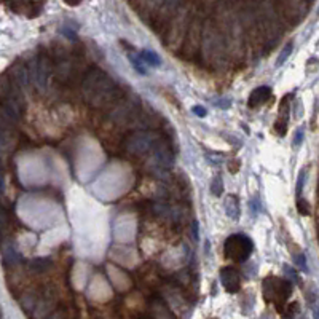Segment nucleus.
I'll return each mask as SVG.
<instances>
[{
  "label": "nucleus",
  "instance_id": "obj_1",
  "mask_svg": "<svg viewBox=\"0 0 319 319\" xmlns=\"http://www.w3.org/2000/svg\"><path fill=\"white\" fill-rule=\"evenodd\" d=\"M254 252V243L252 239L243 235V233H233L225 239L224 244V254L227 259H230L236 264H243L247 262Z\"/></svg>",
  "mask_w": 319,
  "mask_h": 319
},
{
  "label": "nucleus",
  "instance_id": "obj_2",
  "mask_svg": "<svg viewBox=\"0 0 319 319\" xmlns=\"http://www.w3.org/2000/svg\"><path fill=\"white\" fill-rule=\"evenodd\" d=\"M292 294V282L289 279H281L272 276L264 281V295L268 303H273L279 311L284 310V303Z\"/></svg>",
  "mask_w": 319,
  "mask_h": 319
},
{
  "label": "nucleus",
  "instance_id": "obj_3",
  "mask_svg": "<svg viewBox=\"0 0 319 319\" xmlns=\"http://www.w3.org/2000/svg\"><path fill=\"white\" fill-rule=\"evenodd\" d=\"M10 8L18 15L35 18L44 8V0H10Z\"/></svg>",
  "mask_w": 319,
  "mask_h": 319
},
{
  "label": "nucleus",
  "instance_id": "obj_4",
  "mask_svg": "<svg viewBox=\"0 0 319 319\" xmlns=\"http://www.w3.org/2000/svg\"><path fill=\"white\" fill-rule=\"evenodd\" d=\"M290 99H294V93H289L281 99L279 104V115L274 123V131L278 136L284 137L287 134V122H289V113H290Z\"/></svg>",
  "mask_w": 319,
  "mask_h": 319
},
{
  "label": "nucleus",
  "instance_id": "obj_5",
  "mask_svg": "<svg viewBox=\"0 0 319 319\" xmlns=\"http://www.w3.org/2000/svg\"><path fill=\"white\" fill-rule=\"evenodd\" d=\"M221 282L230 294H236L241 289V274L235 267H224L221 270Z\"/></svg>",
  "mask_w": 319,
  "mask_h": 319
},
{
  "label": "nucleus",
  "instance_id": "obj_6",
  "mask_svg": "<svg viewBox=\"0 0 319 319\" xmlns=\"http://www.w3.org/2000/svg\"><path fill=\"white\" fill-rule=\"evenodd\" d=\"M270 97H272V88L270 87H259L249 94L247 105H249V109H259V107H262V105H265Z\"/></svg>",
  "mask_w": 319,
  "mask_h": 319
},
{
  "label": "nucleus",
  "instance_id": "obj_7",
  "mask_svg": "<svg viewBox=\"0 0 319 319\" xmlns=\"http://www.w3.org/2000/svg\"><path fill=\"white\" fill-rule=\"evenodd\" d=\"M225 212H227V216H228L230 219H233V221H239L241 208H239L238 196H235V195L227 196V200H225Z\"/></svg>",
  "mask_w": 319,
  "mask_h": 319
},
{
  "label": "nucleus",
  "instance_id": "obj_8",
  "mask_svg": "<svg viewBox=\"0 0 319 319\" xmlns=\"http://www.w3.org/2000/svg\"><path fill=\"white\" fill-rule=\"evenodd\" d=\"M139 56H140V59H142L145 64H150V66H153V67L161 66L160 54L152 51V49H142V51H139Z\"/></svg>",
  "mask_w": 319,
  "mask_h": 319
},
{
  "label": "nucleus",
  "instance_id": "obj_9",
  "mask_svg": "<svg viewBox=\"0 0 319 319\" xmlns=\"http://www.w3.org/2000/svg\"><path fill=\"white\" fill-rule=\"evenodd\" d=\"M292 51H294V44H292V42H289V44H286V46L282 48V51H281V54L278 56V59H276L274 66H276V67H281L282 64H284V62L287 61V58H289L290 53H292Z\"/></svg>",
  "mask_w": 319,
  "mask_h": 319
},
{
  "label": "nucleus",
  "instance_id": "obj_10",
  "mask_svg": "<svg viewBox=\"0 0 319 319\" xmlns=\"http://www.w3.org/2000/svg\"><path fill=\"white\" fill-rule=\"evenodd\" d=\"M211 193L214 195V196H221L224 193V181H222V176L221 174H217L214 179H212Z\"/></svg>",
  "mask_w": 319,
  "mask_h": 319
},
{
  "label": "nucleus",
  "instance_id": "obj_11",
  "mask_svg": "<svg viewBox=\"0 0 319 319\" xmlns=\"http://www.w3.org/2000/svg\"><path fill=\"white\" fill-rule=\"evenodd\" d=\"M128 58H130V61H131V64H133V67H134V69H136V72L142 74V75H145V74H147L145 67L142 66V64H144V61H142V59H140V56H139V58H136V56H133L131 53H128Z\"/></svg>",
  "mask_w": 319,
  "mask_h": 319
},
{
  "label": "nucleus",
  "instance_id": "obj_12",
  "mask_svg": "<svg viewBox=\"0 0 319 319\" xmlns=\"http://www.w3.org/2000/svg\"><path fill=\"white\" fill-rule=\"evenodd\" d=\"M297 211H299V214L307 217L311 214V208H310V203L307 200H303V198H299L297 200Z\"/></svg>",
  "mask_w": 319,
  "mask_h": 319
},
{
  "label": "nucleus",
  "instance_id": "obj_13",
  "mask_svg": "<svg viewBox=\"0 0 319 319\" xmlns=\"http://www.w3.org/2000/svg\"><path fill=\"white\" fill-rule=\"evenodd\" d=\"M305 177H307V169H302L299 173V177H297V188H295V195L300 196L303 191V185H305Z\"/></svg>",
  "mask_w": 319,
  "mask_h": 319
},
{
  "label": "nucleus",
  "instance_id": "obj_14",
  "mask_svg": "<svg viewBox=\"0 0 319 319\" xmlns=\"http://www.w3.org/2000/svg\"><path fill=\"white\" fill-rule=\"evenodd\" d=\"M294 262L295 265L300 268L302 272H308V265H307V257H305V254H299L294 257Z\"/></svg>",
  "mask_w": 319,
  "mask_h": 319
},
{
  "label": "nucleus",
  "instance_id": "obj_15",
  "mask_svg": "<svg viewBox=\"0 0 319 319\" xmlns=\"http://www.w3.org/2000/svg\"><path fill=\"white\" fill-rule=\"evenodd\" d=\"M191 112H193L195 115H196V117H200V118H204V117L208 115V110L204 109V107H201V105H195V107L191 109Z\"/></svg>",
  "mask_w": 319,
  "mask_h": 319
},
{
  "label": "nucleus",
  "instance_id": "obj_16",
  "mask_svg": "<svg viewBox=\"0 0 319 319\" xmlns=\"http://www.w3.org/2000/svg\"><path fill=\"white\" fill-rule=\"evenodd\" d=\"M303 140V128H299V130L295 131V136H294V144L299 147Z\"/></svg>",
  "mask_w": 319,
  "mask_h": 319
},
{
  "label": "nucleus",
  "instance_id": "obj_17",
  "mask_svg": "<svg viewBox=\"0 0 319 319\" xmlns=\"http://www.w3.org/2000/svg\"><path fill=\"white\" fill-rule=\"evenodd\" d=\"M287 308H289V313H284V316H294V315L297 313V311H299V303H297V302L289 303Z\"/></svg>",
  "mask_w": 319,
  "mask_h": 319
},
{
  "label": "nucleus",
  "instance_id": "obj_18",
  "mask_svg": "<svg viewBox=\"0 0 319 319\" xmlns=\"http://www.w3.org/2000/svg\"><path fill=\"white\" fill-rule=\"evenodd\" d=\"M238 169H239V160H233L231 165L228 163V171H230V173L235 174V173H238Z\"/></svg>",
  "mask_w": 319,
  "mask_h": 319
},
{
  "label": "nucleus",
  "instance_id": "obj_19",
  "mask_svg": "<svg viewBox=\"0 0 319 319\" xmlns=\"http://www.w3.org/2000/svg\"><path fill=\"white\" fill-rule=\"evenodd\" d=\"M284 272H286V273H289L290 276H292V279H295L297 282H300L299 276H297V273H295V272H292V268H290L289 265H284Z\"/></svg>",
  "mask_w": 319,
  "mask_h": 319
},
{
  "label": "nucleus",
  "instance_id": "obj_20",
  "mask_svg": "<svg viewBox=\"0 0 319 319\" xmlns=\"http://www.w3.org/2000/svg\"><path fill=\"white\" fill-rule=\"evenodd\" d=\"M64 3L69 6H79L82 3V0H64Z\"/></svg>",
  "mask_w": 319,
  "mask_h": 319
},
{
  "label": "nucleus",
  "instance_id": "obj_21",
  "mask_svg": "<svg viewBox=\"0 0 319 319\" xmlns=\"http://www.w3.org/2000/svg\"><path fill=\"white\" fill-rule=\"evenodd\" d=\"M193 236H195V241L200 239V236H198V222L193 221Z\"/></svg>",
  "mask_w": 319,
  "mask_h": 319
}]
</instances>
